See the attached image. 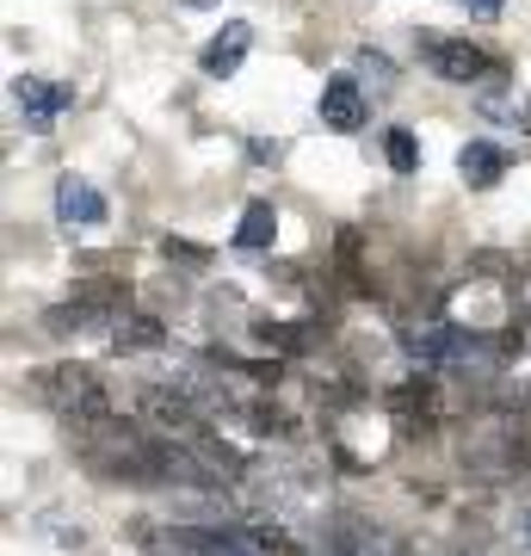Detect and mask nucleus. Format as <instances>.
<instances>
[{
	"label": "nucleus",
	"mask_w": 531,
	"mask_h": 556,
	"mask_svg": "<svg viewBox=\"0 0 531 556\" xmlns=\"http://www.w3.org/2000/svg\"><path fill=\"white\" fill-rule=\"evenodd\" d=\"M31 396L43 402V408H56V415H68L75 427H93V420L112 415V396H105V383L87 371V365H50V371H38V378L25 383Z\"/></svg>",
	"instance_id": "nucleus-1"
},
{
	"label": "nucleus",
	"mask_w": 531,
	"mask_h": 556,
	"mask_svg": "<svg viewBox=\"0 0 531 556\" xmlns=\"http://www.w3.org/2000/svg\"><path fill=\"white\" fill-rule=\"evenodd\" d=\"M142 415L161 427V439H179V445H198V439L211 433L204 415H198V402L179 396V390H142Z\"/></svg>",
	"instance_id": "nucleus-2"
},
{
	"label": "nucleus",
	"mask_w": 531,
	"mask_h": 556,
	"mask_svg": "<svg viewBox=\"0 0 531 556\" xmlns=\"http://www.w3.org/2000/svg\"><path fill=\"white\" fill-rule=\"evenodd\" d=\"M420 50L433 62V75H445V80H482L489 75V56L464 38H420Z\"/></svg>",
	"instance_id": "nucleus-3"
},
{
	"label": "nucleus",
	"mask_w": 531,
	"mask_h": 556,
	"mask_svg": "<svg viewBox=\"0 0 531 556\" xmlns=\"http://www.w3.org/2000/svg\"><path fill=\"white\" fill-rule=\"evenodd\" d=\"M13 105H20L25 118L43 130L56 112H68V105H75V87H50V80H38V75H20V80H13Z\"/></svg>",
	"instance_id": "nucleus-4"
},
{
	"label": "nucleus",
	"mask_w": 531,
	"mask_h": 556,
	"mask_svg": "<svg viewBox=\"0 0 531 556\" xmlns=\"http://www.w3.org/2000/svg\"><path fill=\"white\" fill-rule=\"evenodd\" d=\"M56 217L68 223V229H99V223H105V199H99L87 179L62 174L56 179Z\"/></svg>",
	"instance_id": "nucleus-5"
},
{
	"label": "nucleus",
	"mask_w": 531,
	"mask_h": 556,
	"mask_svg": "<svg viewBox=\"0 0 531 556\" xmlns=\"http://www.w3.org/2000/svg\"><path fill=\"white\" fill-rule=\"evenodd\" d=\"M321 556H390V538L377 532L371 519H334V532L321 544Z\"/></svg>",
	"instance_id": "nucleus-6"
},
{
	"label": "nucleus",
	"mask_w": 531,
	"mask_h": 556,
	"mask_svg": "<svg viewBox=\"0 0 531 556\" xmlns=\"http://www.w3.org/2000/svg\"><path fill=\"white\" fill-rule=\"evenodd\" d=\"M248 43H254V25H241V20H229L217 31V38L204 43V75H217V80H229L241 68V56H248Z\"/></svg>",
	"instance_id": "nucleus-7"
},
{
	"label": "nucleus",
	"mask_w": 531,
	"mask_h": 556,
	"mask_svg": "<svg viewBox=\"0 0 531 556\" xmlns=\"http://www.w3.org/2000/svg\"><path fill=\"white\" fill-rule=\"evenodd\" d=\"M321 124H328V130H358V124H365V93H358V80L334 75L321 87Z\"/></svg>",
	"instance_id": "nucleus-8"
},
{
	"label": "nucleus",
	"mask_w": 531,
	"mask_h": 556,
	"mask_svg": "<svg viewBox=\"0 0 531 556\" xmlns=\"http://www.w3.org/2000/svg\"><path fill=\"white\" fill-rule=\"evenodd\" d=\"M174 551H186V556H260L248 538L211 532V526H179V532H174Z\"/></svg>",
	"instance_id": "nucleus-9"
},
{
	"label": "nucleus",
	"mask_w": 531,
	"mask_h": 556,
	"mask_svg": "<svg viewBox=\"0 0 531 556\" xmlns=\"http://www.w3.org/2000/svg\"><path fill=\"white\" fill-rule=\"evenodd\" d=\"M273 236H278V211L266 199H254L236 223V248L241 254H260V248H273Z\"/></svg>",
	"instance_id": "nucleus-10"
},
{
	"label": "nucleus",
	"mask_w": 531,
	"mask_h": 556,
	"mask_svg": "<svg viewBox=\"0 0 531 556\" xmlns=\"http://www.w3.org/2000/svg\"><path fill=\"white\" fill-rule=\"evenodd\" d=\"M75 309L87 321H93V316H130V291H124V285L93 278V285H80V291H75Z\"/></svg>",
	"instance_id": "nucleus-11"
},
{
	"label": "nucleus",
	"mask_w": 531,
	"mask_h": 556,
	"mask_svg": "<svg viewBox=\"0 0 531 556\" xmlns=\"http://www.w3.org/2000/svg\"><path fill=\"white\" fill-rule=\"evenodd\" d=\"M457 174L470 179V186H494V179L507 174V155H501L494 142H464V155H457Z\"/></svg>",
	"instance_id": "nucleus-12"
},
{
	"label": "nucleus",
	"mask_w": 531,
	"mask_h": 556,
	"mask_svg": "<svg viewBox=\"0 0 531 556\" xmlns=\"http://www.w3.org/2000/svg\"><path fill=\"white\" fill-rule=\"evenodd\" d=\"M112 346H118V353H149V346H161V321L155 316H118Z\"/></svg>",
	"instance_id": "nucleus-13"
},
{
	"label": "nucleus",
	"mask_w": 531,
	"mask_h": 556,
	"mask_svg": "<svg viewBox=\"0 0 531 556\" xmlns=\"http://www.w3.org/2000/svg\"><path fill=\"white\" fill-rule=\"evenodd\" d=\"M507 445H513V457H519V470H531V402L507 408Z\"/></svg>",
	"instance_id": "nucleus-14"
},
{
	"label": "nucleus",
	"mask_w": 531,
	"mask_h": 556,
	"mask_svg": "<svg viewBox=\"0 0 531 556\" xmlns=\"http://www.w3.org/2000/svg\"><path fill=\"white\" fill-rule=\"evenodd\" d=\"M383 155H390L395 174H414V167H420V142H414V130H402V124H395L390 137H383Z\"/></svg>",
	"instance_id": "nucleus-15"
},
{
	"label": "nucleus",
	"mask_w": 531,
	"mask_h": 556,
	"mask_svg": "<svg viewBox=\"0 0 531 556\" xmlns=\"http://www.w3.org/2000/svg\"><path fill=\"white\" fill-rule=\"evenodd\" d=\"M513 321H519V334H531V273L513 278Z\"/></svg>",
	"instance_id": "nucleus-16"
},
{
	"label": "nucleus",
	"mask_w": 531,
	"mask_h": 556,
	"mask_svg": "<svg viewBox=\"0 0 531 556\" xmlns=\"http://www.w3.org/2000/svg\"><path fill=\"white\" fill-rule=\"evenodd\" d=\"M161 254H167V260H179V266H204V260H211L204 248H192V241H174V236L161 241Z\"/></svg>",
	"instance_id": "nucleus-17"
},
{
	"label": "nucleus",
	"mask_w": 531,
	"mask_h": 556,
	"mask_svg": "<svg viewBox=\"0 0 531 556\" xmlns=\"http://www.w3.org/2000/svg\"><path fill=\"white\" fill-rule=\"evenodd\" d=\"M358 75H365V80H371V87H390V62H383V56H358Z\"/></svg>",
	"instance_id": "nucleus-18"
},
{
	"label": "nucleus",
	"mask_w": 531,
	"mask_h": 556,
	"mask_svg": "<svg viewBox=\"0 0 531 556\" xmlns=\"http://www.w3.org/2000/svg\"><path fill=\"white\" fill-rule=\"evenodd\" d=\"M464 7H470L476 20H501V7H507V0H464Z\"/></svg>",
	"instance_id": "nucleus-19"
},
{
	"label": "nucleus",
	"mask_w": 531,
	"mask_h": 556,
	"mask_svg": "<svg viewBox=\"0 0 531 556\" xmlns=\"http://www.w3.org/2000/svg\"><path fill=\"white\" fill-rule=\"evenodd\" d=\"M513 538H519V544H531V507H519V514H513Z\"/></svg>",
	"instance_id": "nucleus-20"
},
{
	"label": "nucleus",
	"mask_w": 531,
	"mask_h": 556,
	"mask_svg": "<svg viewBox=\"0 0 531 556\" xmlns=\"http://www.w3.org/2000/svg\"><path fill=\"white\" fill-rule=\"evenodd\" d=\"M519 124H526V130H531V105H519Z\"/></svg>",
	"instance_id": "nucleus-21"
},
{
	"label": "nucleus",
	"mask_w": 531,
	"mask_h": 556,
	"mask_svg": "<svg viewBox=\"0 0 531 556\" xmlns=\"http://www.w3.org/2000/svg\"><path fill=\"white\" fill-rule=\"evenodd\" d=\"M186 7H217V0H186Z\"/></svg>",
	"instance_id": "nucleus-22"
}]
</instances>
